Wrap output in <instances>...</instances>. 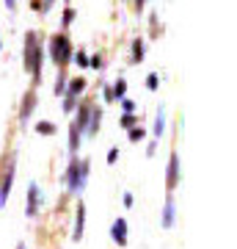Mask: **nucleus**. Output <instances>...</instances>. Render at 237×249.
Returning <instances> with one entry per match:
<instances>
[{
  "label": "nucleus",
  "mask_w": 237,
  "mask_h": 249,
  "mask_svg": "<svg viewBox=\"0 0 237 249\" xmlns=\"http://www.w3.org/2000/svg\"><path fill=\"white\" fill-rule=\"evenodd\" d=\"M127 139H130L132 144H138L146 139V127H141V124H135V127H130V133H127Z\"/></svg>",
  "instance_id": "obj_15"
},
{
  "label": "nucleus",
  "mask_w": 237,
  "mask_h": 249,
  "mask_svg": "<svg viewBox=\"0 0 237 249\" xmlns=\"http://www.w3.org/2000/svg\"><path fill=\"white\" fill-rule=\"evenodd\" d=\"M39 205H42V191H39L36 183H31L28 186V194H25V216L28 219H33L39 213Z\"/></svg>",
  "instance_id": "obj_6"
},
{
  "label": "nucleus",
  "mask_w": 237,
  "mask_h": 249,
  "mask_svg": "<svg viewBox=\"0 0 237 249\" xmlns=\"http://www.w3.org/2000/svg\"><path fill=\"white\" fill-rule=\"evenodd\" d=\"M53 3H55V0H44V3H42V11H50V6H53Z\"/></svg>",
  "instance_id": "obj_31"
},
{
  "label": "nucleus",
  "mask_w": 237,
  "mask_h": 249,
  "mask_svg": "<svg viewBox=\"0 0 237 249\" xmlns=\"http://www.w3.org/2000/svg\"><path fill=\"white\" fill-rule=\"evenodd\" d=\"M75 64H78L80 70H86L88 67V53L86 50H75Z\"/></svg>",
  "instance_id": "obj_19"
},
{
  "label": "nucleus",
  "mask_w": 237,
  "mask_h": 249,
  "mask_svg": "<svg viewBox=\"0 0 237 249\" xmlns=\"http://www.w3.org/2000/svg\"><path fill=\"white\" fill-rule=\"evenodd\" d=\"M135 124H138V116H135V114H124L122 116V127L130 130V127H135Z\"/></svg>",
  "instance_id": "obj_22"
},
{
  "label": "nucleus",
  "mask_w": 237,
  "mask_h": 249,
  "mask_svg": "<svg viewBox=\"0 0 237 249\" xmlns=\"http://www.w3.org/2000/svg\"><path fill=\"white\" fill-rule=\"evenodd\" d=\"M33 111H36V91L31 89L25 97H22V108H19V122L28 124V119H31V114H33Z\"/></svg>",
  "instance_id": "obj_9"
},
{
  "label": "nucleus",
  "mask_w": 237,
  "mask_h": 249,
  "mask_svg": "<svg viewBox=\"0 0 237 249\" xmlns=\"http://www.w3.org/2000/svg\"><path fill=\"white\" fill-rule=\"evenodd\" d=\"M176 222V202H174V194L166 196V205H163V216H160V224L166 227V230H171Z\"/></svg>",
  "instance_id": "obj_7"
},
{
  "label": "nucleus",
  "mask_w": 237,
  "mask_h": 249,
  "mask_svg": "<svg viewBox=\"0 0 237 249\" xmlns=\"http://www.w3.org/2000/svg\"><path fill=\"white\" fill-rule=\"evenodd\" d=\"M83 227H86V205L78 202V211H75V230H72V241L83 238Z\"/></svg>",
  "instance_id": "obj_11"
},
{
  "label": "nucleus",
  "mask_w": 237,
  "mask_h": 249,
  "mask_svg": "<svg viewBox=\"0 0 237 249\" xmlns=\"http://www.w3.org/2000/svg\"><path fill=\"white\" fill-rule=\"evenodd\" d=\"M111 89H113V97H116V100H124V97H127V80L119 78L113 86H111Z\"/></svg>",
  "instance_id": "obj_16"
},
{
  "label": "nucleus",
  "mask_w": 237,
  "mask_h": 249,
  "mask_svg": "<svg viewBox=\"0 0 237 249\" xmlns=\"http://www.w3.org/2000/svg\"><path fill=\"white\" fill-rule=\"evenodd\" d=\"M143 53H146L143 39H135V42H132V64H141V61H143Z\"/></svg>",
  "instance_id": "obj_13"
},
{
  "label": "nucleus",
  "mask_w": 237,
  "mask_h": 249,
  "mask_svg": "<svg viewBox=\"0 0 237 249\" xmlns=\"http://www.w3.org/2000/svg\"><path fill=\"white\" fill-rule=\"evenodd\" d=\"M105 103H116V97H113V89H111V86H105Z\"/></svg>",
  "instance_id": "obj_28"
},
{
  "label": "nucleus",
  "mask_w": 237,
  "mask_h": 249,
  "mask_svg": "<svg viewBox=\"0 0 237 249\" xmlns=\"http://www.w3.org/2000/svg\"><path fill=\"white\" fill-rule=\"evenodd\" d=\"M143 6H146V0H135V11H143Z\"/></svg>",
  "instance_id": "obj_32"
},
{
  "label": "nucleus",
  "mask_w": 237,
  "mask_h": 249,
  "mask_svg": "<svg viewBox=\"0 0 237 249\" xmlns=\"http://www.w3.org/2000/svg\"><path fill=\"white\" fill-rule=\"evenodd\" d=\"M14 172H17V155L9 152V155H3V163H0V205L9 202L11 186H14Z\"/></svg>",
  "instance_id": "obj_3"
},
{
  "label": "nucleus",
  "mask_w": 237,
  "mask_h": 249,
  "mask_svg": "<svg viewBox=\"0 0 237 249\" xmlns=\"http://www.w3.org/2000/svg\"><path fill=\"white\" fill-rule=\"evenodd\" d=\"M86 91V78H72L69 83H66V91L63 94H72V97H80Z\"/></svg>",
  "instance_id": "obj_12"
},
{
  "label": "nucleus",
  "mask_w": 237,
  "mask_h": 249,
  "mask_svg": "<svg viewBox=\"0 0 237 249\" xmlns=\"http://www.w3.org/2000/svg\"><path fill=\"white\" fill-rule=\"evenodd\" d=\"M119 103H122V111H124V114H135V111H138V108H135V103H132V100H127V97L119 100Z\"/></svg>",
  "instance_id": "obj_23"
},
{
  "label": "nucleus",
  "mask_w": 237,
  "mask_h": 249,
  "mask_svg": "<svg viewBox=\"0 0 237 249\" xmlns=\"http://www.w3.org/2000/svg\"><path fill=\"white\" fill-rule=\"evenodd\" d=\"M72 19H75V9H69V6H66V9H63V28H69L72 25Z\"/></svg>",
  "instance_id": "obj_24"
},
{
  "label": "nucleus",
  "mask_w": 237,
  "mask_h": 249,
  "mask_svg": "<svg viewBox=\"0 0 237 249\" xmlns=\"http://www.w3.org/2000/svg\"><path fill=\"white\" fill-rule=\"evenodd\" d=\"M155 150H158V139H155V142L149 144V150H146V155H155Z\"/></svg>",
  "instance_id": "obj_30"
},
{
  "label": "nucleus",
  "mask_w": 237,
  "mask_h": 249,
  "mask_svg": "<svg viewBox=\"0 0 237 249\" xmlns=\"http://www.w3.org/2000/svg\"><path fill=\"white\" fill-rule=\"evenodd\" d=\"M158 83H160V75H158V72H149V75H146V89L155 91V89H158Z\"/></svg>",
  "instance_id": "obj_21"
},
{
  "label": "nucleus",
  "mask_w": 237,
  "mask_h": 249,
  "mask_svg": "<svg viewBox=\"0 0 237 249\" xmlns=\"http://www.w3.org/2000/svg\"><path fill=\"white\" fill-rule=\"evenodd\" d=\"M163 130H166V114H163V108H160L158 116H155V127H152V136H155V139H160V136H163Z\"/></svg>",
  "instance_id": "obj_14"
},
{
  "label": "nucleus",
  "mask_w": 237,
  "mask_h": 249,
  "mask_svg": "<svg viewBox=\"0 0 237 249\" xmlns=\"http://www.w3.org/2000/svg\"><path fill=\"white\" fill-rule=\"evenodd\" d=\"M111 238L119 244V247H127L130 241H127V219H116L113 224H111Z\"/></svg>",
  "instance_id": "obj_8"
},
{
  "label": "nucleus",
  "mask_w": 237,
  "mask_h": 249,
  "mask_svg": "<svg viewBox=\"0 0 237 249\" xmlns=\"http://www.w3.org/2000/svg\"><path fill=\"white\" fill-rule=\"evenodd\" d=\"M132 205H135V196L127 191V194H124V208H132Z\"/></svg>",
  "instance_id": "obj_27"
},
{
  "label": "nucleus",
  "mask_w": 237,
  "mask_h": 249,
  "mask_svg": "<svg viewBox=\"0 0 237 249\" xmlns=\"http://www.w3.org/2000/svg\"><path fill=\"white\" fill-rule=\"evenodd\" d=\"M36 133L53 136V133H55V122H47V119H44V122H39V124H36Z\"/></svg>",
  "instance_id": "obj_17"
},
{
  "label": "nucleus",
  "mask_w": 237,
  "mask_h": 249,
  "mask_svg": "<svg viewBox=\"0 0 237 249\" xmlns=\"http://www.w3.org/2000/svg\"><path fill=\"white\" fill-rule=\"evenodd\" d=\"M6 9H9V11H17V0H6Z\"/></svg>",
  "instance_id": "obj_29"
},
{
  "label": "nucleus",
  "mask_w": 237,
  "mask_h": 249,
  "mask_svg": "<svg viewBox=\"0 0 237 249\" xmlns=\"http://www.w3.org/2000/svg\"><path fill=\"white\" fill-rule=\"evenodd\" d=\"M17 249H25V244H19V247H17Z\"/></svg>",
  "instance_id": "obj_33"
},
{
  "label": "nucleus",
  "mask_w": 237,
  "mask_h": 249,
  "mask_svg": "<svg viewBox=\"0 0 237 249\" xmlns=\"http://www.w3.org/2000/svg\"><path fill=\"white\" fill-rule=\"evenodd\" d=\"M63 3H66V0H63Z\"/></svg>",
  "instance_id": "obj_35"
},
{
  "label": "nucleus",
  "mask_w": 237,
  "mask_h": 249,
  "mask_svg": "<svg viewBox=\"0 0 237 249\" xmlns=\"http://www.w3.org/2000/svg\"><path fill=\"white\" fill-rule=\"evenodd\" d=\"M179 180H182V169H179V152H171V155H168V178H166L168 194H174V188L179 186Z\"/></svg>",
  "instance_id": "obj_5"
},
{
  "label": "nucleus",
  "mask_w": 237,
  "mask_h": 249,
  "mask_svg": "<svg viewBox=\"0 0 237 249\" xmlns=\"http://www.w3.org/2000/svg\"><path fill=\"white\" fill-rule=\"evenodd\" d=\"M88 172H91L88 160L78 158V155H72V158H69V166H66V191H69V194H80V191L86 188Z\"/></svg>",
  "instance_id": "obj_2"
},
{
  "label": "nucleus",
  "mask_w": 237,
  "mask_h": 249,
  "mask_svg": "<svg viewBox=\"0 0 237 249\" xmlns=\"http://www.w3.org/2000/svg\"><path fill=\"white\" fill-rule=\"evenodd\" d=\"M119 160V147H111L108 150V163H116Z\"/></svg>",
  "instance_id": "obj_26"
},
{
  "label": "nucleus",
  "mask_w": 237,
  "mask_h": 249,
  "mask_svg": "<svg viewBox=\"0 0 237 249\" xmlns=\"http://www.w3.org/2000/svg\"><path fill=\"white\" fill-rule=\"evenodd\" d=\"M88 67H94V70H102V67H105V64H102V55H88Z\"/></svg>",
  "instance_id": "obj_25"
},
{
  "label": "nucleus",
  "mask_w": 237,
  "mask_h": 249,
  "mask_svg": "<svg viewBox=\"0 0 237 249\" xmlns=\"http://www.w3.org/2000/svg\"><path fill=\"white\" fill-rule=\"evenodd\" d=\"M75 108H78V97H72V94H63V114H72V111H75Z\"/></svg>",
  "instance_id": "obj_18"
},
{
  "label": "nucleus",
  "mask_w": 237,
  "mask_h": 249,
  "mask_svg": "<svg viewBox=\"0 0 237 249\" xmlns=\"http://www.w3.org/2000/svg\"><path fill=\"white\" fill-rule=\"evenodd\" d=\"M0 50H3V42H0Z\"/></svg>",
  "instance_id": "obj_34"
},
{
  "label": "nucleus",
  "mask_w": 237,
  "mask_h": 249,
  "mask_svg": "<svg viewBox=\"0 0 237 249\" xmlns=\"http://www.w3.org/2000/svg\"><path fill=\"white\" fill-rule=\"evenodd\" d=\"M99 124H102V108L99 106H91V116H88V124H86V136H94L99 133Z\"/></svg>",
  "instance_id": "obj_10"
},
{
  "label": "nucleus",
  "mask_w": 237,
  "mask_h": 249,
  "mask_svg": "<svg viewBox=\"0 0 237 249\" xmlns=\"http://www.w3.org/2000/svg\"><path fill=\"white\" fill-rule=\"evenodd\" d=\"M50 58H53V64H58V67H66L72 58V42L66 39V34H55L50 36Z\"/></svg>",
  "instance_id": "obj_4"
},
{
  "label": "nucleus",
  "mask_w": 237,
  "mask_h": 249,
  "mask_svg": "<svg viewBox=\"0 0 237 249\" xmlns=\"http://www.w3.org/2000/svg\"><path fill=\"white\" fill-rule=\"evenodd\" d=\"M66 83H69V80H66V72L61 70V75L55 80V94H63V91H66Z\"/></svg>",
  "instance_id": "obj_20"
},
{
  "label": "nucleus",
  "mask_w": 237,
  "mask_h": 249,
  "mask_svg": "<svg viewBox=\"0 0 237 249\" xmlns=\"http://www.w3.org/2000/svg\"><path fill=\"white\" fill-rule=\"evenodd\" d=\"M25 72H31V78L39 83L42 80V64H44V47H42V36L36 31H28L25 34Z\"/></svg>",
  "instance_id": "obj_1"
}]
</instances>
